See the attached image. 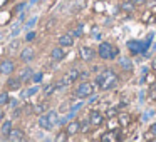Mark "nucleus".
Instances as JSON below:
<instances>
[{
	"instance_id": "473e14b6",
	"label": "nucleus",
	"mask_w": 156,
	"mask_h": 142,
	"mask_svg": "<svg viewBox=\"0 0 156 142\" xmlns=\"http://www.w3.org/2000/svg\"><path fill=\"white\" fill-rule=\"evenodd\" d=\"M72 35H74V37H81L82 35V25H77V27L72 30Z\"/></svg>"
},
{
	"instance_id": "cd10ccee",
	"label": "nucleus",
	"mask_w": 156,
	"mask_h": 142,
	"mask_svg": "<svg viewBox=\"0 0 156 142\" xmlns=\"http://www.w3.org/2000/svg\"><path fill=\"white\" fill-rule=\"evenodd\" d=\"M148 97H149V99H156V80L153 82L151 85H149V89H148Z\"/></svg>"
},
{
	"instance_id": "a211bd4d",
	"label": "nucleus",
	"mask_w": 156,
	"mask_h": 142,
	"mask_svg": "<svg viewBox=\"0 0 156 142\" xmlns=\"http://www.w3.org/2000/svg\"><path fill=\"white\" fill-rule=\"evenodd\" d=\"M47 110H49V105H47V102H41V104L34 105V109H32V112H34V114H37V115H41V114H45Z\"/></svg>"
},
{
	"instance_id": "9b49d317",
	"label": "nucleus",
	"mask_w": 156,
	"mask_h": 142,
	"mask_svg": "<svg viewBox=\"0 0 156 142\" xmlns=\"http://www.w3.org/2000/svg\"><path fill=\"white\" fill-rule=\"evenodd\" d=\"M59 45L61 47H72L74 45V35L72 34H64L59 37Z\"/></svg>"
},
{
	"instance_id": "e433bc0d",
	"label": "nucleus",
	"mask_w": 156,
	"mask_h": 142,
	"mask_svg": "<svg viewBox=\"0 0 156 142\" xmlns=\"http://www.w3.org/2000/svg\"><path fill=\"white\" fill-rule=\"evenodd\" d=\"M25 5H27V4H25V2H22V4H19L17 7H15V12H19V14H20V12H22V10H24V8H25Z\"/></svg>"
},
{
	"instance_id": "b1692460",
	"label": "nucleus",
	"mask_w": 156,
	"mask_h": 142,
	"mask_svg": "<svg viewBox=\"0 0 156 142\" xmlns=\"http://www.w3.org/2000/svg\"><path fill=\"white\" fill-rule=\"evenodd\" d=\"M37 92H39V85H34V87H30V89H25V90L22 92V97H24V99L32 97V95H35Z\"/></svg>"
},
{
	"instance_id": "423d86ee",
	"label": "nucleus",
	"mask_w": 156,
	"mask_h": 142,
	"mask_svg": "<svg viewBox=\"0 0 156 142\" xmlns=\"http://www.w3.org/2000/svg\"><path fill=\"white\" fill-rule=\"evenodd\" d=\"M15 67H17V65H15V62L10 60V59L0 60V74H2V75H10V74H14Z\"/></svg>"
},
{
	"instance_id": "0eeeda50",
	"label": "nucleus",
	"mask_w": 156,
	"mask_h": 142,
	"mask_svg": "<svg viewBox=\"0 0 156 142\" xmlns=\"http://www.w3.org/2000/svg\"><path fill=\"white\" fill-rule=\"evenodd\" d=\"M79 55H81V59L84 62H91V60H94V57L98 54H96V50L92 47H87V45H82L81 49H79Z\"/></svg>"
},
{
	"instance_id": "c85d7f7f",
	"label": "nucleus",
	"mask_w": 156,
	"mask_h": 142,
	"mask_svg": "<svg viewBox=\"0 0 156 142\" xmlns=\"http://www.w3.org/2000/svg\"><path fill=\"white\" fill-rule=\"evenodd\" d=\"M67 139H69V135H67V132H66V130L59 132V134L55 135V140H57V142H64V140H67Z\"/></svg>"
},
{
	"instance_id": "1a4fd4ad",
	"label": "nucleus",
	"mask_w": 156,
	"mask_h": 142,
	"mask_svg": "<svg viewBox=\"0 0 156 142\" xmlns=\"http://www.w3.org/2000/svg\"><path fill=\"white\" fill-rule=\"evenodd\" d=\"M35 59V50L30 47L27 49H22L20 50V60L24 62V64H29V62H32Z\"/></svg>"
},
{
	"instance_id": "6ab92c4d",
	"label": "nucleus",
	"mask_w": 156,
	"mask_h": 142,
	"mask_svg": "<svg viewBox=\"0 0 156 142\" xmlns=\"http://www.w3.org/2000/svg\"><path fill=\"white\" fill-rule=\"evenodd\" d=\"M118 120H119V125H121V127H128V125L131 124V115L129 114H119Z\"/></svg>"
},
{
	"instance_id": "c756f323",
	"label": "nucleus",
	"mask_w": 156,
	"mask_h": 142,
	"mask_svg": "<svg viewBox=\"0 0 156 142\" xmlns=\"http://www.w3.org/2000/svg\"><path fill=\"white\" fill-rule=\"evenodd\" d=\"M89 127H91V122H89V119H87V120H82V122H81V134H86V132L89 130Z\"/></svg>"
},
{
	"instance_id": "f8f14e48",
	"label": "nucleus",
	"mask_w": 156,
	"mask_h": 142,
	"mask_svg": "<svg viewBox=\"0 0 156 142\" xmlns=\"http://www.w3.org/2000/svg\"><path fill=\"white\" fill-rule=\"evenodd\" d=\"M9 140H14V142H17V140H25V132L22 130V129H12V132L9 134Z\"/></svg>"
},
{
	"instance_id": "f257e3e1",
	"label": "nucleus",
	"mask_w": 156,
	"mask_h": 142,
	"mask_svg": "<svg viewBox=\"0 0 156 142\" xmlns=\"http://www.w3.org/2000/svg\"><path fill=\"white\" fill-rule=\"evenodd\" d=\"M118 82H119L118 74H116L114 70H111V69H104V70H102L101 74H98V77H96V85H98L101 90H111V89H114L116 85H118Z\"/></svg>"
},
{
	"instance_id": "20e7f679",
	"label": "nucleus",
	"mask_w": 156,
	"mask_h": 142,
	"mask_svg": "<svg viewBox=\"0 0 156 142\" xmlns=\"http://www.w3.org/2000/svg\"><path fill=\"white\" fill-rule=\"evenodd\" d=\"M148 45H149V40H146L144 44H143L141 40H129L128 42V49H129V52H131L133 55L144 52L146 49H148Z\"/></svg>"
},
{
	"instance_id": "7c9ffc66",
	"label": "nucleus",
	"mask_w": 156,
	"mask_h": 142,
	"mask_svg": "<svg viewBox=\"0 0 156 142\" xmlns=\"http://www.w3.org/2000/svg\"><path fill=\"white\" fill-rule=\"evenodd\" d=\"M42 77H44V74H42V72H35V74H32V79H30V80L34 82V84H39V82L42 80Z\"/></svg>"
},
{
	"instance_id": "c03bdc74",
	"label": "nucleus",
	"mask_w": 156,
	"mask_h": 142,
	"mask_svg": "<svg viewBox=\"0 0 156 142\" xmlns=\"http://www.w3.org/2000/svg\"><path fill=\"white\" fill-rule=\"evenodd\" d=\"M0 120H4V110L0 109Z\"/></svg>"
},
{
	"instance_id": "a19ab883",
	"label": "nucleus",
	"mask_w": 156,
	"mask_h": 142,
	"mask_svg": "<svg viewBox=\"0 0 156 142\" xmlns=\"http://www.w3.org/2000/svg\"><path fill=\"white\" fill-rule=\"evenodd\" d=\"M19 32H20V29H15V30H12V37H15V35H19Z\"/></svg>"
},
{
	"instance_id": "4be33fe9",
	"label": "nucleus",
	"mask_w": 156,
	"mask_h": 142,
	"mask_svg": "<svg viewBox=\"0 0 156 142\" xmlns=\"http://www.w3.org/2000/svg\"><path fill=\"white\" fill-rule=\"evenodd\" d=\"M12 129H14V127H12V122L10 120H4V124H2V135L7 139L9 134L12 132Z\"/></svg>"
},
{
	"instance_id": "f3484780",
	"label": "nucleus",
	"mask_w": 156,
	"mask_h": 142,
	"mask_svg": "<svg viewBox=\"0 0 156 142\" xmlns=\"http://www.w3.org/2000/svg\"><path fill=\"white\" fill-rule=\"evenodd\" d=\"M136 4L133 2V0H124L121 4V10L124 12V14H133V10H134Z\"/></svg>"
},
{
	"instance_id": "2eb2a0df",
	"label": "nucleus",
	"mask_w": 156,
	"mask_h": 142,
	"mask_svg": "<svg viewBox=\"0 0 156 142\" xmlns=\"http://www.w3.org/2000/svg\"><path fill=\"white\" fill-rule=\"evenodd\" d=\"M79 75H81V72H79L76 67H72V69H69V70H67V74H66L64 77L67 79L69 84H72V82H76L79 79Z\"/></svg>"
},
{
	"instance_id": "bb28decb",
	"label": "nucleus",
	"mask_w": 156,
	"mask_h": 142,
	"mask_svg": "<svg viewBox=\"0 0 156 142\" xmlns=\"http://www.w3.org/2000/svg\"><path fill=\"white\" fill-rule=\"evenodd\" d=\"M141 20L144 22V24H148V22H151V20H154V14H153V12H144V14H143V17H141Z\"/></svg>"
},
{
	"instance_id": "a18cd8bd",
	"label": "nucleus",
	"mask_w": 156,
	"mask_h": 142,
	"mask_svg": "<svg viewBox=\"0 0 156 142\" xmlns=\"http://www.w3.org/2000/svg\"><path fill=\"white\" fill-rule=\"evenodd\" d=\"M39 0H30V4H37Z\"/></svg>"
},
{
	"instance_id": "ea45409f",
	"label": "nucleus",
	"mask_w": 156,
	"mask_h": 142,
	"mask_svg": "<svg viewBox=\"0 0 156 142\" xmlns=\"http://www.w3.org/2000/svg\"><path fill=\"white\" fill-rule=\"evenodd\" d=\"M59 110H61V112H67L69 110V104H66V102H64V104L61 105V109H59Z\"/></svg>"
},
{
	"instance_id": "9d476101",
	"label": "nucleus",
	"mask_w": 156,
	"mask_h": 142,
	"mask_svg": "<svg viewBox=\"0 0 156 142\" xmlns=\"http://www.w3.org/2000/svg\"><path fill=\"white\" fill-rule=\"evenodd\" d=\"M37 124H39V127L44 129V130H52V129H54V125L51 124V120H49L47 114H41V115H39Z\"/></svg>"
},
{
	"instance_id": "a878e982",
	"label": "nucleus",
	"mask_w": 156,
	"mask_h": 142,
	"mask_svg": "<svg viewBox=\"0 0 156 142\" xmlns=\"http://www.w3.org/2000/svg\"><path fill=\"white\" fill-rule=\"evenodd\" d=\"M19 45H20V40H14L9 44V54H15L19 50Z\"/></svg>"
},
{
	"instance_id": "ddd939ff",
	"label": "nucleus",
	"mask_w": 156,
	"mask_h": 142,
	"mask_svg": "<svg viewBox=\"0 0 156 142\" xmlns=\"http://www.w3.org/2000/svg\"><path fill=\"white\" fill-rule=\"evenodd\" d=\"M51 57H52V60H57V62L64 60V59H66V50H64V47H61V45H59V47L52 49Z\"/></svg>"
},
{
	"instance_id": "79ce46f5",
	"label": "nucleus",
	"mask_w": 156,
	"mask_h": 142,
	"mask_svg": "<svg viewBox=\"0 0 156 142\" xmlns=\"http://www.w3.org/2000/svg\"><path fill=\"white\" fill-rule=\"evenodd\" d=\"M151 67H153V69H154V70H156V57L153 59V62H151Z\"/></svg>"
},
{
	"instance_id": "72a5a7b5",
	"label": "nucleus",
	"mask_w": 156,
	"mask_h": 142,
	"mask_svg": "<svg viewBox=\"0 0 156 142\" xmlns=\"http://www.w3.org/2000/svg\"><path fill=\"white\" fill-rule=\"evenodd\" d=\"M35 22H37V17H32L30 20H27V24H25V29H32L35 25Z\"/></svg>"
},
{
	"instance_id": "5701e85b",
	"label": "nucleus",
	"mask_w": 156,
	"mask_h": 142,
	"mask_svg": "<svg viewBox=\"0 0 156 142\" xmlns=\"http://www.w3.org/2000/svg\"><path fill=\"white\" fill-rule=\"evenodd\" d=\"M119 65H121L124 70H133V62H131V59H128V57L119 59Z\"/></svg>"
},
{
	"instance_id": "39448f33",
	"label": "nucleus",
	"mask_w": 156,
	"mask_h": 142,
	"mask_svg": "<svg viewBox=\"0 0 156 142\" xmlns=\"http://www.w3.org/2000/svg\"><path fill=\"white\" fill-rule=\"evenodd\" d=\"M104 117L106 115L102 114L101 110H96V109H92V110L89 112V122H91L92 127H101V125L104 124Z\"/></svg>"
},
{
	"instance_id": "393cba45",
	"label": "nucleus",
	"mask_w": 156,
	"mask_h": 142,
	"mask_svg": "<svg viewBox=\"0 0 156 142\" xmlns=\"http://www.w3.org/2000/svg\"><path fill=\"white\" fill-rule=\"evenodd\" d=\"M47 117H49V120H51L52 125L59 124V115H57V112H55V110H49L47 112Z\"/></svg>"
},
{
	"instance_id": "6e6552de",
	"label": "nucleus",
	"mask_w": 156,
	"mask_h": 142,
	"mask_svg": "<svg viewBox=\"0 0 156 142\" xmlns=\"http://www.w3.org/2000/svg\"><path fill=\"white\" fill-rule=\"evenodd\" d=\"M66 132L67 135H76V134H81V120H71L67 122V127H66Z\"/></svg>"
},
{
	"instance_id": "aec40b11",
	"label": "nucleus",
	"mask_w": 156,
	"mask_h": 142,
	"mask_svg": "<svg viewBox=\"0 0 156 142\" xmlns=\"http://www.w3.org/2000/svg\"><path fill=\"white\" fill-rule=\"evenodd\" d=\"M7 85H9V89H10V90H17V89H20L22 80H20L19 77H15V79H9V80H7Z\"/></svg>"
},
{
	"instance_id": "c9c22d12",
	"label": "nucleus",
	"mask_w": 156,
	"mask_h": 142,
	"mask_svg": "<svg viewBox=\"0 0 156 142\" xmlns=\"http://www.w3.org/2000/svg\"><path fill=\"white\" fill-rule=\"evenodd\" d=\"M35 35H37L35 32H29V34L25 35V40H27V42H32V40L35 39Z\"/></svg>"
},
{
	"instance_id": "412c9836",
	"label": "nucleus",
	"mask_w": 156,
	"mask_h": 142,
	"mask_svg": "<svg viewBox=\"0 0 156 142\" xmlns=\"http://www.w3.org/2000/svg\"><path fill=\"white\" fill-rule=\"evenodd\" d=\"M57 90V87H55V84H47V85H44L42 87V94L45 95V97H51L54 92Z\"/></svg>"
},
{
	"instance_id": "37998d69",
	"label": "nucleus",
	"mask_w": 156,
	"mask_h": 142,
	"mask_svg": "<svg viewBox=\"0 0 156 142\" xmlns=\"http://www.w3.org/2000/svg\"><path fill=\"white\" fill-rule=\"evenodd\" d=\"M133 2H134V4L138 5V4H143V2H146V0H133Z\"/></svg>"
},
{
	"instance_id": "49530a36",
	"label": "nucleus",
	"mask_w": 156,
	"mask_h": 142,
	"mask_svg": "<svg viewBox=\"0 0 156 142\" xmlns=\"http://www.w3.org/2000/svg\"><path fill=\"white\" fill-rule=\"evenodd\" d=\"M2 37H4V35H2V32H0V40H2Z\"/></svg>"
},
{
	"instance_id": "f03ea898",
	"label": "nucleus",
	"mask_w": 156,
	"mask_h": 142,
	"mask_svg": "<svg viewBox=\"0 0 156 142\" xmlns=\"http://www.w3.org/2000/svg\"><path fill=\"white\" fill-rule=\"evenodd\" d=\"M98 55L102 59V60H114V59L119 55V49L116 47V45L109 44V42H102V44H99Z\"/></svg>"
},
{
	"instance_id": "dca6fc26",
	"label": "nucleus",
	"mask_w": 156,
	"mask_h": 142,
	"mask_svg": "<svg viewBox=\"0 0 156 142\" xmlns=\"http://www.w3.org/2000/svg\"><path fill=\"white\" fill-rule=\"evenodd\" d=\"M118 139H119V134L116 130H112V129L108 130L104 135H101V140H104V142H114V140H118Z\"/></svg>"
},
{
	"instance_id": "2f4dec72",
	"label": "nucleus",
	"mask_w": 156,
	"mask_h": 142,
	"mask_svg": "<svg viewBox=\"0 0 156 142\" xmlns=\"http://www.w3.org/2000/svg\"><path fill=\"white\" fill-rule=\"evenodd\" d=\"M7 102H9V94L7 92H0V107L5 105Z\"/></svg>"
},
{
	"instance_id": "58836bf2",
	"label": "nucleus",
	"mask_w": 156,
	"mask_h": 142,
	"mask_svg": "<svg viewBox=\"0 0 156 142\" xmlns=\"http://www.w3.org/2000/svg\"><path fill=\"white\" fill-rule=\"evenodd\" d=\"M7 105H9L10 109H15V107H17V100H15V99H14V100H9Z\"/></svg>"
},
{
	"instance_id": "7ed1b4c3",
	"label": "nucleus",
	"mask_w": 156,
	"mask_h": 142,
	"mask_svg": "<svg viewBox=\"0 0 156 142\" xmlns=\"http://www.w3.org/2000/svg\"><path fill=\"white\" fill-rule=\"evenodd\" d=\"M94 94V84L91 82H81L76 89V97L77 99H89Z\"/></svg>"
},
{
	"instance_id": "4c0bfd02",
	"label": "nucleus",
	"mask_w": 156,
	"mask_h": 142,
	"mask_svg": "<svg viewBox=\"0 0 156 142\" xmlns=\"http://www.w3.org/2000/svg\"><path fill=\"white\" fill-rule=\"evenodd\" d=\"M149 134H151L153 137H156V122L151 125V127H149Z\"/></svg>"
},
{
	"instance_id": "f704fd0d",
	"label": "nucleus",
	"mask_w": 156,
	"mask_h": 142,
	"mask_svg": "<svg viewBox=\"0 0 156 142\" xmlns=\"http://www.w3.org/2000/svg\"><path fill=\"white\" fill-rule=\"evenodd\" d=\"M116 114H118V109H116V107H114V109L109 107V109H108V112H106V115H108V117H114Z\"/></svg>"
},
{
	"instance_id": "4468645a",
	"label": "nucleus",
	"mask_w": 156,
	"mask_h": 142,
	"mask_svg": "<svg viewBox=\"0 0 156 142\" xmlns=\"http://www.w3.org/2000/svg\"><path fill=\"white\" fill-rule=\"evenodd\" d=\"M32 74H34V72H32L30 67H22L17 77L20 79L22 82H27V80H30V79H32Z\"/></svg>"
}]
</instances>
